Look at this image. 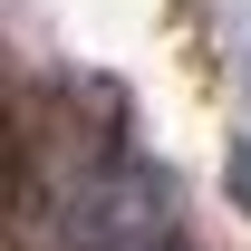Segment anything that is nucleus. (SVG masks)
<instances>
[{
  "mask_svg": "<svg viewBox=\"0 0 251 251\" xmlns=\"http://www.w3.org/2000/svg\"><path fill=\"white\" fill-rule=\"evenodd\" d=\"M222 174H232V193H242V213H251V135L232 145V164H222Z\"/></svg>",
  "mask_w": 251,
  "mask_h": 251,
  "instance_id": "1",
  "label": "nucleus"
}]
</instances>
